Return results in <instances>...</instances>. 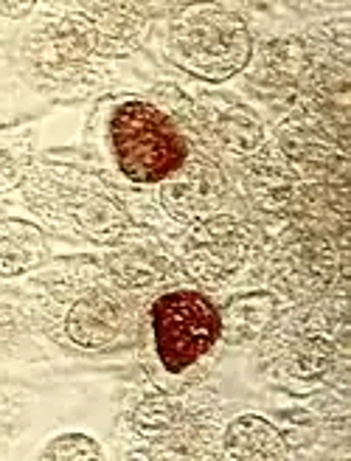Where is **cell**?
<instances>
[{
	"label": "cell",
	"mask_w": 351,
	"mask_h": 461,
	"mask_svg": "<svg viewBox=\"0 0 351 461\" xmlns=\"http://www.w3.org/2000/svg\"><path fill=\"white\" fill-rule=\"evenodd\" d=\"M169 57L183 71L208 82L239 74L250 59L245 20L225 9H200L183 17L172 26Z\"/></svg>",
	"instance_id": "cell-1"
},
{
	"label": "cell",
	"mask_w": 351,
	"mask_h": 461,
	"mask_svg": "<svg viewBox=\"0 0 351 461\" xmlns=\"http://www.w3.org/2000/svg\"><path fill=\"white\" fill-rule=\"evenodd\" d=\"M110 141L122 172L132 183L166 180L185 160L180 132L166 113L147 102H127L112 113Z\"/></svg>",
	"instance_id": "cell-2"
},
{
	"label": "cell",
	"mask_w": 351,
	"mask_h": 461,
	"mask_svg": "<svg viewBox=\"0 0 351 461\" xmlns=\"http://www.w3.org/2000/svg\"><path fill=\"white\" fill-rule=\"evenodd\" d=\"M152 338L160 366L169 375H180L214 349L220 340V312L202 293H166L152 307Z\"/></svg>",
	"instance_id": "cell-3"
},
{
	"label": "cell",
	"mask_w": 351,
	"mask_h": 461,
	"mask_svg": "<svg viewBox=\"0 0 351 461\" xmlns=\"http://www.w3.org/2000/svg\"><path fill=\"white\" fill-rule=\"evenodd\" d=\"M248 228L230 217H217L192 230V237L185 240V262L197 279L220 282L233 270H239L248 257Z\"/></svg>",
	"instance_id": "cell-4"
},
{
	"label": "cell",
	"mask_w": 351,
	"mask_h": 461,
	"mask_svg": "<svg viewBox=\"0 0 351 461\" xmlns=\"http://www.w3.org/2000/svg\"><path fill=\"white\" fill-rule=\"evenodd\" d=\"M163 186V205L177 220H200L222 194V175L208 160H183Z\"/></svg>",
	"instance_id": "cell-5"
},
{
	"label": "cell",
	"mask_w": 351,
	"mask_h": 461,
	"mask_svg": "<svg viewBox=\"0 0 351 461\" xmlns=\"http://www.w3.org/2000/svg\"><path fill=\"white\" fill-rule=\"evenodd\" d=\"M68 338L82 349H107L122 338L127 327V312L119 298L104 290L87 293L68 312Z\"/></svg>",
	"instance_id": "cell-6"
},
{
	"label": "cell",
	"mask_w": 351,
	"mask_h": 461,
	"mask_svg": "<svg viewBox=\"0 0 351 461\" xmlns=\"http://www.w3.org/2000/svg\"><path fill=\"white\" fill-rule=\"evenodd\" d=\"M275 298L270 293H250L233 302L220 312V338L228 343H250L262 338L275 318Z\"/></svg>",
	"instance_id": "cell-7"
},
{
	"label": "cell",
	"mask_w": 351,
	"mask_h": 461,
	"mask_svg": "<svg viewBox=\"0 0 351 461\" xmlns=\"http://www.w3.org/2000/svg\"><path fill=\"white\" fill-rule=\"evenodd\" d=\"M49 257L40 228L22 220H0V276H20Z\"/></svg>",
	"instance_id": "cell-8"
},
{
	"label": "cell",
	"mask_w": 351,
	"mask_h": 461,
	"mask_svg": "<svg viewBox=\"0 0 351 461\" xmlns=\"http://www.w3.org/2000/svg\"><path fill=\"white\" fill-rule=\"evenodd\" d=\"M225 453L230 458H287V442L267 420L262 417H239L233 420L225 433Z\"/></svg>",
	"instance_id": "cell-9"
},
{
	"label": "cell",
	"mask_w": 351,
	"mask_h": 461,
	"mask_svg": "<svg viewBox=\"0 0 351 461\" xmlns=\"http://www.w3.org/2000/svg\"><path fill=\"white\" fill-rule=\"evenodd\" d=\"M110 270L115 282L124 287H149L166 276L169 265L163 262L160 253H152L147 248H124L110 257Z\"/></svg>",
	"instance_id": "cell-10"
},
{
	"label": "cell",
	"mask_w": 351,
	"mask_h": 461,
	"mask_svg": "<svg viewBox=\"0 0 351 461\" xmlns=\"http://www.w3.org/2000/svg\"><path fill=\"white\" fill-rule=\"evenodd\" d=\"M217 138L222 141V147L233 149V152H253L262 147V124L253 115V110L248 107H230L217 119Z\"/></svg>",
	"instance_id": "cell-11"
},
{
	"label": "cell",
	"mask_w": 351,
	"mask_h": 461,
	"mask_svg": "<svg viewBox=\"0 0 351 461\" xmlns=\"http://www.w3.org/2000/svg\"><path fill=\"white\" fill-rule=\"evenodd\" d=\"M79 222L93 240L99 242H112L124 234L127 228V217L122 214V209L115 203L104 200V197H90L82 209H79Z\"/></svg>",
	"instance_id": "cell-12"
},
{
	"label": "cell",
	"mask_w": 351,
	"mask_h": 461,
	"mask_svg": "<svg viewBox=\"0 0 351 461\" xmlns=\"http://www.w3.org/2000/svg\"><path fill=\"white\" fill-rule=\"evenodd\" d=\"M40 458H51V461L102 458V447H99V442H93L90 436H82V433H65V436H59V439H54L49 447H45Z\"/></svg>",
	"instance_id": "cell-13"
},
{
	"label": "cell",
	"mask_w": 351,
	"mask_h": 461,
	"mask_svg": "<svg viewBox=\"0 0 351 461\" xmlns=\"http://www.w3.org/2000/svg\"><path fill=\"white\" fill-rule=\"evenodd\" d=\"M175 420H177V408L166 397H152L147 402H140L135 411V428L144 430L147 436L163 433L166 428H172Z\"/></svg>",
	"instance_id": "cell-14"
},
{
	"label": "cell",
	"mask_w": 351,
	"mask_h": 461,
	"mask_svg": "<svg viewBox=\"0 0 351 461\" xmlns=\"http://www.w3.org/2000/svg\"><path fill=\"white\" fill-rule=\"evenodd\" d=\"M34 9V4L32 0H0V14L4 17H12V20H17V17H26L29 12Z\"/></svg>",
	"instance_id": "cell-15"
}]
</instances>
